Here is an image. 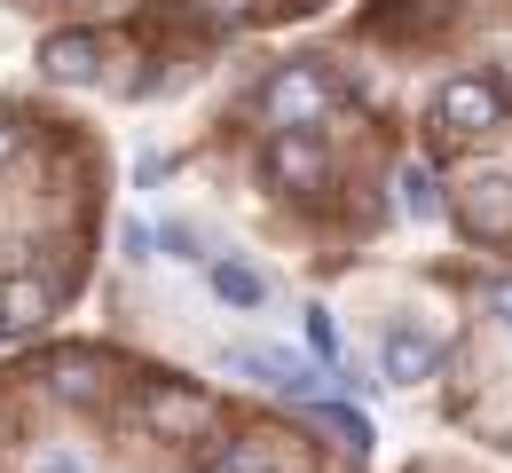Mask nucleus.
<instances>
[{"mask_svg": "<svg viewBox=\"0 0 512 473\" xmlns=\"http://www.w3.org/2000/svg\"><path fill=\"white\" fill-rule=\"evenodd\" d=\"M379 371H386V387H426V379L442 371V347L418 332V324H394V332L379 339Z\"/></svg>", "mask_w": 512, "mask_h": 473, "instance_id": "39448f33", "label": "nucleus"}, {"mask_svg": "<svg viewBox=\"0 0 512 473\" xmlns=\"http://www.w3.org/2000/svg\"><path fill=\"white\" fill-rule=\"evenodd\" d=\"M119 245H127V261H150V245H158V229H150V221H127V229H119Z\"/></svg>", "mask_w": 512, "mask_h": 473, "instance_id": "dca6fc26", "label": "nucleus"}, {"mask_svg": "<svg viewBox=\"0 0 512 473\" xmlns=\"http://www.w3.org/2000/svg\"><path fill=\"white\" fill-rule=\"evenodd\" d=\"M205 284H213L229 308H260V300H268V276L245 269V261H229V253H221V261H205Z\"/></svg>", "mask_w": 512, "mask_h": 473, "instance_id": "9d476101", "label": "nucleus"}, {"mask_svg": "<svg viewBox=\"0 0 512 473\" xmlns=\"http://www.w3.org/2000/svg\"><path fill=\"white\" fill-rule=\"evenodd\" d=\"M56 395H64V403H95V395H103L95 355H56Z\"/></svg>", "mask_w": 512, "mask_h": 473, "instance_id": "9b49d317", "label": "nucleus"}, {"mask_svg": "<svg viewBox=\"0 0 512 473\" xmlns=\"http://www.w3.org/2000/svg\"><path fill=\"white\" fill-rule=\"evenodd\" d=\"M434 119H442V135H465V142H481V135H497L505 127V95L489 87V79H449L442 95H434Z\"/></svg>", "mask_w": 512, "mask_h": 473, "instance_id": "f03ea898", "label": "nucleus"}, {"mask_svg": "<svg viewBox=\"0 0 512 473\" xmlns=\"http://www.w3.org/2000/svg\"><path fill=\"white\" fill-rule=\"evenodd\" d=\"M308 410H316V418L331 426V434H339V442H347V450H371V426H363V418H355L347 403H323V395H316Z\"/></svg>", "mask_w": 512, "mask_h": 473, "instance_id": "4468645a", "label": "nucleus"}, {"mask_svg": "<svg viewBox=\"0 0 512 473\" xmlns=\"http://www.w3.org/2000/svg\"><path fill=\"white\" fill-rule=\"evenodd\" d=\"M497 316H505V324H512V284H497Z\"/></svg>", "mask_w": 512, "mask_h": 473, "instance_id": "aec40b11", "label": "nucleus"}, {"mask_svg": "<svg viewBox=\"0 0 512 473\" xmlns=\"http://www.w3.org/2000/svg\"><path fill=\"white\" fill-rule=\"evenodd\" d=\"M16 150H24V127H16V119H0V174H8V158H16Z\"/></svg>", "mask_w": 512, "mask_h": 473, "instance_id": "a211bd4d", "label": "nucleus"}, {"mask_svg": "<svg viewBox=\"0 0 512 473\" xmlns=\"http://www.w3.org/2000/svg\"><path fill=\"white\" fill-rule=\"evenodd\" d=\"M308 347L323 355V371H339V324H331V308H308Z\"/></svg>", "mask_w": 512, "mask_h": 473, "instance_id": "2eb2a0df", "label": "nucleus"}, {"mask_svg": "<svg viewBox=\"0 0 512 473\" xmlns=\"http://www.w3.org/2000/svg\"><path fill=\"white\" fill-rule=\"evenodd\" d=\"M40 473H79V458H71V450H48V458H40Z\"/></svg>", "mask_w": 512, "mask_h": 473, "instance_id": "6ab92c4d", "label": "nucleus"}, {"mask_svg": "<svg viewBox=\"0 0 512 473\" xmlns=\"http://www.w3.org/2000/svg\"><path fill=\"white\" fill-rule=\"evenodd\" d=\"M213 473H300L292 458H276L268 442H229L221 458H213Z\"/></svg>", "mask_w": 512, "mask_h": 473, "instance_id": "f8f14e48", "label": "nucleus"}, {"mask_svg": "<svg viewBox=\"0 0 512 473\" xmlns=\"http://www.w3.org/2000/svg\"><path fill=\"white\" fill-rule=\"evenodd\" d=\"M205 418H213L205 387H150V395H142V426H150V434H166V442L197 434Z\"/></svg>", "mask_w": 512, "mask_h": 473, "instance_id": "0eeeda50", "label": "nucleus"}, {"mask_svg": "<svg viewBox=\"0 0 512 473\" xmlns=\"http://www.w3.org/2000/svg\"><path fill=\"white\" fill-rule=\"evenodd\" d=\"M323 111H331V79H323L316 64H284L268 87H260V119L268 127H323Z\"/></svg>", "mask_w": 512, "mask_h": 473, "instance_id": "f257e3e1", "label": "nucleus"}, {"mask_svg": "<svg viewBox=\"0 0 512 473\" xmlns=\"http://www.w3.org/2000/svg\"><path fill=\"white\" fill-rule=\"evenodd\" d=\"M221 371H237V379H253L268 395H292V403H316V371L300 363V355H284V347H221Z\"/></svg>", "mask_w": 512, "mask_h": 473, "instance_id": "7ed1b4c3", "label": "nucleus"}, {"mask_svg": "<svg viewBox=\"0 0 512 473\" xmlns=\"http://www.w3.org/2000/svg\"><path fill=\"white\" fill-rule=\"evenodd\" d=\"M402 213H418V221H434V213H442V190H434V174H426V166H402Z\"/></svg>", "mask_w": 512, "mask_h": 473, "instance_id": "ddd939ff", "label": "nucleus"}, {"mask_svg": "<svg viewBox=\"0 0 512 473\" xmlns=\"http://www.w3.org/2000/svg\"><path fill=\"white\" fill-rule=\"evenodd\" d=\"M457 221H465V237H505L512 229V174H481V182H465L457 190Z\"/></svg>", "mask_w": 512, "mask_h": 473, "instance_id": "423d86ee", "label": "nucleus"}, {"mask_svg": "<svg viewBox=\"0 0 512 473\" xmlns=\"http://www.w3.org/2000/svg\"><path fill=\"white\" fill-rule=\"evenodd\" d=\"M48 324V284L40 276H0V332H40Z\"/></svg>", "mask_w": 512, "mask_h": 473, "instance_id": "1a4fd4ad", "label": "nucleus"}, {"mask_svg": "<svg viewBox=\"0 0 512 473\" xmlns=\"http://www.w3.org/2000/svg\"><path fill=\"white\" fill-rule=\"evenodd\" d=\"M260 174H268L276 190H308V182H323V142L300 135V127H276L268 150H260Z\"/></svg>", "mask_w": 512, "mask_h": 473, "instance_id": "20e7f679", "label": "nucleus"}, {"mask_svg": "<svg viewBox=\"0 0 512 473\" xmlns=\"http://www.w3.org/2000/svg\"><path fill=\"white\" fill-rule=\"evenodd\" d=\"M40 71H48L56 87H87V79L103 71V40H95V32H56V40H40Z\"/></svg>", "mask_w": 512, "mask_h": 473, "instance_id": "6e6552de", "label": "nucleus"}, {"mask_svg": "<svg viewBox=\"0 0 512 473\" xmlns=\"http://www.w3.org/2000/svg\"><path fill=\"white\" fill-rule=\"evenodd\" d=\"M213 24H237V16H253V0H197Z\"/></svg>", "mask_w": 512, "mask_h": 473, "instance_id": "f3484780", "label": "nucleus"}]
</instances>
